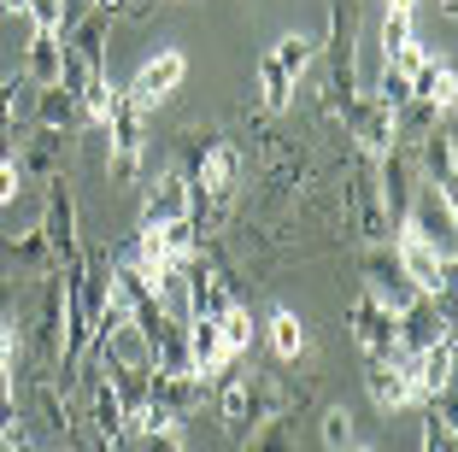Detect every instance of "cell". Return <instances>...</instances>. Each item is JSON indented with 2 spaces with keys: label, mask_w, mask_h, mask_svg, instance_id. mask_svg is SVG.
<instances>
[{
  "label": "cell",
  "mask_w": 458,
  "mask_h": 452,
  "mask_svg": "<svg viewBox=\"0 0 458 452\" xmlns=\"http://www.w3.org/2000/svg\"><path fill=\"white\" fill-rule=\"evenodd\" d=\"M0 13H18V18H24V0H0Z\"/></svg>",
  "instance_id": "cell-30"
},
{
  "label": "cell",
  "mask_w": 458,
  "mask_h": 452,
  "mask_svg": "<svg viewBox=\"0 0 458 452\" xmlns=\"http://www.w3.org/2000/svg\"><path fill=\"white\" fill-rule=\"evenodd\" d=\"M106 30H112V13L106 6H89L71 30H59V41H65L89 71H106Z\"/></svg>",
  "instance_id": "cell-12"
},
{
  "label": "cell",
  "mask_w": 458,
  "mask_h": 452,
  "mask_svg": "<svg viewBox=\"0 0 458 452\" xmlns=\"http://www.w3.org/2000/svg\"><path fill=\"white\" fill-rule=\"evenodd\" d=\"M405 41H418V36H411V13H394V6H388V24H382V54H394V47H405Z\"/></svg>",
  "instance_id": "cell-26"
},
{
  "label": "cell",
  "mask_w": 458,
  "mask_h": 452,
  "mask_svg": "<svg viewBox=\"0 0 458 452\" xmlns=\"http://www.w3.org/2000/svg\"><path fill=\"white\" fill-rule=\"evenodd\" d=\"M95 6H106V13H130L135 0H95Z\"/></svg>",
  "instance_id": "cell-28"
},
{
  "label": "cell",
  "mask_w": 458,
  "mask_h": 452,
  "mask_svg": "<svg viewBox=\"0 0 458 452\" xmlns=\"http://www.w3.org/2000/svg\"><path fill=\"white\" fill-rule=\"evenodd\" d=\"M411 388H418V399H435L453 388V335H441L423 353H411Z\"/></svg>",
  "instance_id": "cell-13"
},
{
  "label": "cell",
  "mask_w": 458,
  "mask_h": 452,
  "mask_svg": "<svg viewBox=\"0 0 458 452\" xmlns=\"http://www.w3.org/2000/svg\"><path fill=\"white\" fill-rule=\"evenodd\" d=\"M182 77H189V59L176 54V47H159V54H153L148 65L135 71V82H130L123 94H130V100H135L141 112H159L165 100H171V94L182 89Z\"/></svg>",
  "instance_id": "cell-8"
},
{
  "label": "cell",
  "mask_w": 458,
  "mask_h": 452,
  "mask_svg": "<svg viewBox=\"0 0 458 452\" xmlns=\"http://www.w3.org/2000/svg\"><path fill=\"white\" fill-rule=\"evenodd\" d=\"M400 229H411V235L429 241L441 259H453V229H458L453 194H441V188H418V194H411V206H405V224Z\"/></svg>",
  "instance_id": "cell-7"
},
{
  "label": "cell",
  "mask_w": 458,
  "mask_h": 452,
  "mask_svg": "<svg viewBox=\"0 0 458 452\" xmlns=\"http://www.w3.org/2000/svg\"><path fill=\"white\" fill-rule=\"evenodd\" d=\"M47 188V206H41V241H47V265H54V277H65V270L82 265V241H77V200H71V183L65 176H54Z\"/></svg>",
  "instance_id": "cell-2"
},
{
  "label": "cell",
  "mask_w": 458,
  "mask_h": 452,
  "mask_svg": "<svg viewBox=\"0 0 458 452\" xmlns=\"http://www.w3.org/2000/svg\"><path fill=\"white\" fill-rule=\"evenodd\" d=\"M364 388H370V405L382 417L418 405V388H411V353H382V359H364Z\"/></svg>",
  "instance_id": "cell-5"
},
{
  "label": "cell",
  "mask_w": 458,
  "mask_h": 452,
  "mask_svg": "<svg viewBox=\"0 0 458 452\" xmlns=\"http://www.w3.org/2000/svg\"><path fill=\"white\" fill-rule=\"evenodd\" d=\"M318 54H324V112L329 124H341L359 94V0H329V30Z\"/></svg>",
  "instance_id": "cell-1"
},
{
  "label": "cell",
  "mask_w": 458,
  "mask_h": 452,
  "mask_svg": "<svg viewBox=\"0 0 458 452\" xmlns=\"http://www.w3.org/2000/svg\"><path fill=\"white\" fill-rule=\"evenodd\" d=\"M347 452H370V447H359V440H352V447H347Z\"/></svg>",
  "instance_id": "cell-31"
},
{
  "label": "cell",
  "mask_w": 458,
  "mask_h": 452,
  "mask_svg": "<svg viewBox=\"0 0 458 452\" xmlns=\"http://www.w3.org/2000/svg\"><path fill=\"white\" fill-rule=\"evenodd\" d=\"M411 153H418V176L429 188H441V194H453L458 188V159H453V112H441V118H435V130L423 135L418 147H411Z\"/></svg>",
  "instance_id": "cell-9"
},
{
  "label": "cell",
  "mask_w": 458,
  "mask_h": 452,
  "mask_svg": "<svg viewBox=\"0 0 458 452\" xmlns=\"http://www.w3.org/2000/svg\"><path fill=\"white\" fill-rule=\"evenodd\" d=\"M359 277H364V294H377L388 311L411 306L418 300V288H411V277L400 270V259H394V241H364L359 253Z\"/></svg>",
  "instance_id": "cell-4"
},
{
  "label": "cell",
  "mask_w": 458,
  "mask_h": 452,
  "mask_svg": "<svg viewBox=\"0 0 458 452\" xmlns=\"http://www.w3.org/2000/svg\"><path fill=\"white\" fill-rule=\"evenodd\" d=\"M294 435H300V412H276L247 435V452H294Z\"/></svg>",
  "instance_id": "cell-21"
},
{
  "label": "cell",
  "mask_w": 458,
  "mask_h": 452,
  "mask_svg": "<svg viewBox=\"0 0 458 452\" xmlns=\"http://www.w3.org/2000/svg\"><path fill=\"white\" fill-rule=\"evenodd\" d=\"M217 335H224V353L229 359H247V353H253V306H247V300H235V306L229 311H217Z\"/></svg>",
  "instance_id": "cell-20"
},
{
  "label": "cell",
  "mask_w": 458,
  "mask_h": 452,
  "mask_svg": "<svg viewBox=\"0 0 458 452\" xmlns=\"http://www.w3.org/2000/svg\"><path fill=\"white\" fill-rule=\"evenodd\" d=\"M18 194H24V171H18V159L6 153V159H0V206H18Z\"/></svg>",
  "instance_id": "cell-27"
},
{
  "label": "cell",
  "mask_w": 458,
  "mask_h": 452,
  "mask_svg": "<svg viewBox=\"0 0 458 452\" xmlns=\"http://www.w3.org/2000/svg\"><path fill=\"white\" fill-rule=\"evenodd\" d=\"M30 30H65V0H24Z\"/></svg>",
  "instance_id": "cell-25"
},
{
  "label": "cell",
  "mask_w": 458,
  "mask_h": 452,
  "mask_svg": "<svg viewBox=\"0 0 458 452\" xmlns=\"http://www.w3.org/2000/svg\"><path fill=\"white\" fill-rule=\"evenodd\" d=\"M36 124H41V130H59V135H71V130L82 124L77 94H71L65 82H47V89H36Z\"/></svg>",
  "instance_id": "cell-16"
},
{
  "label": "cell",
  "mask_w": 458,
  "mask_h": 452,
  "mask_svg": "<svg viewBox=\"0 0 458 452\" xmlns=\"http://www.w3.org/2000/svg\"><path fill=\"white\" fill-rule=\"evenodd\" d=\"M394 259H400V270L411 277V288H418V294H429V300L453 294V259H441L429 241H418L411 229L394 235Z\"/></svg>",
  "instance_id": "cell-6"
},
{
  "label": "cell",
  "mask_w": 458,
  "mask_h": 452,
  "mask_svg": "<svg viewBox=\"0 0 458 452\" xmlns=\"http://www.w3.org/2000/svg\"><path fill=\"white\" fill-rule=\"evenodd\" d=\"M253 77H259V112H265V118H283V112L294 107V89H300V82L288 77L283 65H276V54H265V59H259V65H253Z\"/></svg>",
  "instance_id": "cell-14"
},
{
  "label": "cell",
  "mask_w": 458,
  "mask_h": 452,
  "mask_svg": "<svg viewBox=\"0 0 458 452\" xmlns=\"http://www.w3.org/2000/svg\"><path fill=\"white\" fill-rule=\"evenodd\" d=\"M453 89H458V77H453V65L446 59H423V71L411 77V94L418 100H429V107H441V112H453Z\"/></svg>",
  "instance_id": "cell-19"
},
{
  "label": "cell",
  "mask_w": 458,
  "mask_h": 452,
  "mask_svg": "<svg viewBox=\"0 0 458 452\" xmlns=\"http://www.w3.org/2000/svg\"><path fill=\"white\" fill-rule=\"evenodd\" d=\"M59 71H65V41H59V30H36V36H30V54H24V77L36 82V89H47V82H59Z\"/></svg>",
  "instance_id": "cell-15"
},
{
  "label": "cell",
  "mask_w": 458,
  "mask_h": 452,
  "mask_svg": "<svg viewBox=\"0 0 458 452\" xmlns=\"http://www.w3.org/2000/svg\"><path fill=\"white\" fill-rule=\"evenodd\" d=\"M176 217H189V176L176 165H159V176L148 183V200H141V224L159 229V224H176Z\"/></svg>",
  "instance_id": "cell-11"
},
{
  "label": "cell",
  "mask_w": 458,
  "mask_h": 452,
  "mask_svg": "<svg viewBox=\"0 0 458 452\" xmlns=\"http://www.w3.org/2000/svg\"><path fill=\"white\" fill-rule=\"evenodd\" d=\"M265 341H270V353H276L283 364H300V353L311 346V335H306V323H300L288 306H276L265 318Z\"/></svg>",
  "instance_id": "cell-17"
},
{
  "label": "cell",
  "mask_w": 458,
  "mask_h": 452,
  "mask_svg": "<svg viewBox=\"0 0 458 452\" xmlns=\"http://www.w3.org/2000/svg\"><path fill=\"white\" fill-rule=\"evenodd\" d=\"M270 54H276V65H283L288 77L300 82V71H306L311 59H318V36H306V30H294V36H283L276 47H270Z\"/></svg>",
  "instance_id": "cell-22"
},
{
  "label": "cell",
  "mask_w": 458,
  "mask_h": 452,
  "mask_svg": "<svg viewBox=\"0 0 458 452\" xmlns=\"http://www.w3.org/2000/svg\"><path fill=\"white\" fill-rule=\"evenodd\" d=\"M458 429H453V388L435 399H423V452H453Z\"/></svg>",
  "instance_id": "cell-18"
},
{
  "label": "cell",
  "mask_w": 458,
  "mask_h": 452,
  "mask_svg": "<svg viewBox=\"0 0 458 452\" xmlns=\"http://www.w3.org/2000/svg\"><path fill=\"white\" fill-rule=\"evenodd\" d=\"M394 13H418V0H388Z\"/></svg>",
  "instance_id": "cell-29"
},
{
  "label": "cell",
  "mask_w": 458,
  "mask_h": 452,
  "mask_svg": "<svg viewBox=\"0 0 458 452\" xmlns=\"http://www.w3.org/2000/svg\"><path fill=\"white\" fill-rule=\"evenodd\" d=\"M347 329H352V341H359V353L364 359H382V353H394V311L382 306L377 294H359L347 306Z\"/></svg>",
  "instance_id": "cell-10"
},
{
  "label": "cell",
  "mask_w": 458,
  "mask_h": 452,
  "mask_svg": "<svg viewBox=\"0 0 458 452\" xmlns=\"http://www.w3.org/2000/svg\"><path fill=\"white\" fill-rule=\"evenodd\" d=\"M106 141H112V159L106 176L112 183H135L141 176V147H148V112L135 107L130 94H112V112H106Z\"/></svg>",
  "instance_id": "cell-3"
},
{
  "label": "cell",
  "mask_w": 458,
  "mask_h": 452,
  "mask_svg": "<svg viewBox=\"0 0 458 452\" xmlns=\"http://www.w3.org/2000/svg\"><path fill=\"white\" fill-rule=\"evenodd\" d=\"M123 440H135V452H182V429H159V423L130 429Z\"/></svg>",
  "instance_id": "cell-23"
},
{
  "label": "cell",
  "mask_w": 458,
  "mask_h": 452,
  "mask_svg": "<svg viewBox=\"0 0 458 452\" xmlns=\"http://www.w3.org/2000/svg\"><path fill=\"white\" fill-rule=\"evenodd\" d=\"M13 452H41V447H13Z\"/></svg>",
  "instance_id": "cell-32"
},
{
  "label": "cell",
  "mask_w": 458,
  "mask_h": 452,
  "mask_svg": "<svg viewBox=\"0 0 458 452\" xmlns=\"http://www.w3.org/2000/svg\"><path fill=\"white\" fill-rule=\"evenodd\" d=\"M324 447L329 452L352 447V412H347V405H329V412H324Z\"/></svg>",
  "instance_id": "cell-24"
}]
</instances>
